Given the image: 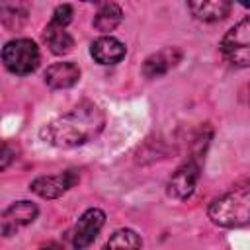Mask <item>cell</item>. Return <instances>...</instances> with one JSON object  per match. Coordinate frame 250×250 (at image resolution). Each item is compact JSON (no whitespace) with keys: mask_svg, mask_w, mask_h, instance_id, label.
I'll list each match as a JSON object with an SVG mask.
<instances>
[{"mask_svg":"<svg viewBox=\"0 0 250 250\" xmlns=\"http://www.w3.org/2000/svg\"><path fill=\"white\" fill-rule=\"evenodd\" d=\"M43 39L47 43V47L55 53V55H64V53H70L72 47H74V39L72 35L64 29V27H57L53 23H49L43 31Z\"/></svg>","mask_w":250,"mask_h":250,"instance_id":"cell-13","label":"cell"},{"mask_svg":"<svg viewBox=\"0 0 250 250\" xmlns=\"http://www.w3.org/2000/svg\"><path fill=\"white\" fill-rule=\"evenodd\" d=\"M12 158H14L12 150H10V148H6V146H0V172H2L4 168H8V166H10Z\"/></svg>","mask_w":250,"mask_h":250,"instance_id":"cell-18","label":"cell"},{"mask_svg":"<svg viewBox=\"0 0 250 250\" xmlns=\"http://www.w3.org/2000/svg\"><path fill=\"white\" fill-rule=\"evenodd\" d=\"M221 53L234 66L244 68L250 64V18H242L225 33L221 41Z\"/></svg>","mask_w":250,"mask_h":250,"instance_id":"cell-4","label":"cell"},{"mask_svg":"<svg viewBox=\"0 0 250 250\" xmlns=\"http://www.w3.org/2000/svg\"><path fill=\"white\" fill-rule=\"evenodd\" d=\"M78 78H80V68L74 62H55L45 70V82L53 90L70 88L78 82Z\"/></svg>","mask_w":250,"mask_h":250,"instance_id":"cell-10","label":"cell"},{"mask_svg":"<svg viewBox=\"0 0 250 250\" xmlns=\"http://www.w3.org/2000/svg\"><path fill=\"white\" fill-rule=\"evenodd\" d=\"M41 250H62L59 244H47V246H43Z\"/></svg>","mask_w":250,"mask_h":250,"instance_id":"cell-19","label":"cell"},{"mask_svg":"<svg viewBox=\"0 0 250 250\" xmlns=\"http://www.w3.org/2000/svg\"><path fill=\"white\" fill-rule=\"evenodd\" d=\"M123 20V12L117 4L113 2H105L100 6V10L96 12V18H94V27L102 33H107V31H113Z\"/></svg>","mask_w":250,"mask_h":250,"instance_id":"cell-14","label":"cell"},{"mask_svg":"<svg viewBox=\"0 0 250 250\" xmlns=\"http://www.w3.org/2000/svg\"><path fill=\"white\" fill-rule=\"evenodd\" d=\"M2 61L14 74H29L39 66V49L31 39H14L4 45Z\"/></svg>","mask_w":250,"mask_h":250,"instance_id":"cell-3","label":"cell"},{"mask_svg":"<svg viewBox=\"0 0 250 250\" xmlns=\"http://www.w3.org/2000/svg\"><path fill=\"white\" fill-rule=\"evenodd\" d=\"M105 223V213L102 209H88L80 215V219L74 225L72 230V246L76 250H84L86 246H90L94 242V238L98 236L100 229Z\"/></svg>","mask_w":250,"mask_h":250,"instance_id":"cell-7","label":"cell"},{"mask_svg":"<svg viewBox=\"0 0 250 250\" xmlns=\"http://www.w3.org/2000/svg\"><path fill=\"white\" fill-rule=\"evenodd\" d=\"M78 182V172L76 170H66L55 176H41L31 182V191L37 193L43 199H57L64 191H68L74 184Z\"/></svg>","mask_w":250,"mask_h":250,"instance_id":"cell-8","label":"cell"},{"mask_svg":"<svg viewBox=\"0 0 250 250\" xmlns=\"http://www.w3.org/2000/svg\"><path fill=\"white\" fill-rule=\"evenodd\" d=\"M197 180H199V162L197 158H189L172 174V178L168 180L166 191L170 197L184 201L193 193Z\"/></svg>","mask_w":250,"mask_h":250,"instance_id":"cell-6","label":"cell"},{"mask_svg":"<svg viewBox=\"0 0 250 250\" xmlns=\"http://www.w3.org/2000/svg\"><path fill=\"white\" fill-rule=\"evenodd\" d=\"M90 53L100 64H115L125 57V45L119 39L107 35V37L96 39L92 43Z\"/></svg>","mask_w":250,"mask_h":250,"instance_id":"cell-11","label":"cell"},{"mask_svg":"<svg viewBox=\"0 0 250 250\" xmlns=\"http://www.w3.org/2000/svg\"><path fill=\"white\" fill-rule=\"evenodd\" d=\"M209 219L227 229L242 227L250 219V189L248 186L236 188L209 205Z\"/></svg>","mask_w":250,"mask_h":250,"instance_id":"cell-2","label":"cell"},{"mask_svg":"<svg viewBox=\"0 0 250 250\" xmlns=\"http://www.w3.org/2000/svg\"><path fill=\"white\" fill-rule=\"evenodd\" d=\"M105 250H141V238L131 229H119L109 236Z\"/></svg>","mask_w":250,"mask_h":250,"instance_id":"cell-15","label":"cell"},{"mask_svg":"<svg viewBox=\"0 0 250 250\" xmlns=\"http://www.w3.org/2000/svg\"><path fill=\"white\" fill-rule=\"evenodd\" d=\"M184 53L178 47H164L156 53H152L150 57H146L145 64H143V74L146 78H158L162 74H166L170 68H174L180 61H182Z\"/></svg>","mask_w":250,"mask_h":250,"instance_id":"cell-9","label":"cell"},{"mask_svg":"<svg viewBox=\"0 0 250 250\" xmlns=\"http://www.w3.org/2000/svg\"><path fill=\"white\" fill-rule=\"evenodd\" d=\"M37 213H39V209L31 201L21 199V201L12 203L6 211L0 213V234L2 236H12L20 229L31 225L35 221Z\"/></svg>","mask_w":250,"mask_h":250,"instance_id":"cell-5","label":"cell"},{"mask_svg":"<svg viewBox=\"0 0 250 250\" xmlns=\"http://www.w3.org/2000/svg\"><path fill=\"white\" fill-rule=\"evenodd\" d=\"M72 21V6L70 4H62L53 12V20L51 23L57 27H66Z\"/></svg>","mask_w":250,"mask_h":250,"instance_id":"cell-17","label":"cell"},{"mask_svg":"<svg viewBox=\"0 0 250 250\" xmlns=\"http://www.w3.org/2000/svg\"><path fill=\"white\" fill-rule=\"evenodd\" d=\"M104 111L92 102H82L68 113H62L47 123L41 129V139L53 146L72 148L92 141L104 129Z\"/></svg>","mask_w":250,"mask_h":250,"instance_id":"cell-1","label":"cell"},{"mask_svg":"<svg viewBox=\"0 0 250 250\" xmlns=\"http://www.w3.org/2000/svg\"><path fill=\"white\" fill-rule=\"evenodd\" d=\"M188 8L193 14V18L201 21H219L229 16L232 6L227 0H201V2H189Z\"/></svg>","mask_w":250,"mask_h":250,"instance_id":"cell-12","label":"cell"},{"mask_svg":"<svg viewBox=\"0 0 250 250\" xmlns=\"http://www.w3.org/2000/svg\"><path fill=\"white\" fill-rule=\"evenodd\" d=\"M27 20V8L21 4H0V21L10 29H20Z\"/></svg>","mask_w":250,"mask_h":250,"instance_id":"cell-16","label":"cell"}]
</instances>
